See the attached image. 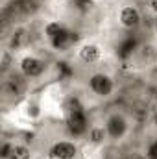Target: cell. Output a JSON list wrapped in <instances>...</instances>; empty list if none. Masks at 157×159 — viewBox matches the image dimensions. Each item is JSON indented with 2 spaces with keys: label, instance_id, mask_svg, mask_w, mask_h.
<instances>
[{
  "label": "cell",
  "instance_id": "6da1fadb",
  "mask_svg": "<svg viewBox=\"0 0 157 159\" xmlns=\"http://www.w3.org/2000/svg\"><path fill=\"white\" fill-rule=\"evenodd\" d=\"M15 70L24 80H28L30 83L41 81L43 78H46V74L50 70V61L43 54L28 48V50H22V52L17 54V67H15Z\"/></svg>",
  "mask_w": 157,
  "mask_h": 159
},
{
  "label": "cell",
  "instance_id": "7a4b0ae2",
  "mask_svg": "<svg viewBox=\"0 0 157 159\" xmlns=\"http://www.w3.org/2000/svg\"><path fill=\"white\" fill-rule=\"evenodd\" d=\"M85 89L98 100H111L118 93V80L105 69H92L85 78Z\"/></svg>",
  "mask_w": 157,
  "mask_h": 159
},
{
  "label": "cell",
  "instance_id": "3957f363",
  "mask_svg": "<svg viewBox=\"0 0 157 159\" xmlns=\"http://www.w3.org/2000/svg\"><path fill=\"white\" fill-rule=\"evenodd\" d=\"M102 122L105 126V131H107L111 146H120L131 135L133 120L128 115V111H124V109H109L102 117Z\"/></svg>",
  "mask_w": 157,
  "mask_h": 159
},
{
  "label": "cell",
  "instance_id": "277c9868",
  "mask_svg": "<svg viewBox=\"0 0 157 159\" xmlns=\"http://www.w3.org/2000/svg\"><path fill=\"white\" fill-rule=\"evenodd\" d=\"M72 56L79 65L87 69H100L102 63L107 59V48L96 39H81L72 46Z\"/></svg>",
  "mask_w": 157,
  "mask_h": 159
},
{
  "label": "cell",
  "instance_id": "5b68a950",
  "mask_svg": "<svg viewBox=\"0 0 157 159\" xmlns=\"http://www.w3.org/2000/svg\"><path fill=\"white\" fill-rule=\"evenodd\" d=\"M115 22L126 34H135L144 26V9L137 2H122L115 11Z\"/></svg>",
  "mask_w": 157,
  "mask_h": 159
},
{
  "label": "cell",
  "instance_id": "8992f818",
  "mask_svg": "<svg viewBox=\"0 0 157 159\" xmlns=\"http://www.w3.org/2000/svg\"><path fill=\"white\" fill-rule=\"evenodd\" d=\"M126 59L135 69L148 70V69L155 67L157 65V43L152 39H148V41H141V43L133 44L128 50Z\"/></svg>",
  "mask_w": 157,
  "mask_h": 159
},
{
  "label": "cell",
  "instance_id": "52a82bcc",
  "mask_svg": "<svg viewBox=\"0 0 157 159\" xmlns=\"http://www.w3.org/2000/svg\"><path fill=\"white\" fill-rule=\"evenodd\" d=\"M48 159H79L81 157V143L78 137H56L46 146Z\"/></svg>",
  "mask_w": 157,
  "mask_h": 159
},
{
  "label": "cell",
  "instance_id": "ba28073f",
  "mask_svg": "<svg viewBox=\"0 0 157 159\" xmlns=\"http://www.w3.org/2000/svg\"><path fill=\"white\" fill-rule=\"evenodd\" d=\"M39 0H9L4 6L6 20H13V24H26L39 11Z\"/></svg>",
  "mask_w": 157,
  "mask_h": 159
},
{
  "label": "cell",
  "instance_id": "9c48e42d",
  "mask_svg": "<svg viewBox=\"0 0 157 159\" xmlns=\"http://www.w3.org/2000/svg\"><path fill=\"white\" fill-rule=\"evenodd\" d=\"M2 98L6 102H13L19 104L26 98L28 91H30V81L24 80L17 70H13L7 76H2Z\"/></svg>",
  "mask_w": 157,
  "mask_h": 159
},
{
  "label": "cell",
  "instance_id": "30bf717a",
  "mask_svg": "<svg viewBox=\"0 0 157 159\" xmlns=\"http://www.w3.org/2000/svg\"><path fill=\"white\" fill-rule=\"evenodd\" d=\"M65 120L69 124V129H70V135L72 137H78V139H83L85 137L91 120L87 117V111L81 106L67 107V117H65Z\"/></svg>",
  "mask_w": 157,
  "mask_h": 159
},
{
  "label": "cell",
  "instance_id": "8fae6325",
  "mask_svg": "<svg viewBox=\"0 0 157 159\" xmlns=\"http://www.w3.org/2000/svg\"><path fill=\"white\" fill-rule=\"evenodd\" d=\"M85 143L94 148V150H102V148H107L111 146L109 144V137H107V131H105V126L102 119L100 120H91L89 128H87V133H85Z\"/></svg>",
  "mask_w": 157,
  "mask_h": 159
},
{
  "label": "cell",
  "instance_id": "7c38bea8",
  "mask_svg": "<svg viewBox=\"0 0 157 159\" xmlns=\"http://www.w3.org/2000/svg\"><path fill=\"white\" fill-rule=\"evenodd\" d=\"M9 159H35V150L26 141L13 139V148H11Z\"/></svg>",
  "mask_w": 157,
  "mask_h": 159
},
{
  "label": "cell",
  "instance_id": "4fadbf2b",
  "mask_svg": "<svg viewBox=\"0 0 157 159\" xmlns=\"http://www.w3.org/2000/svg\"><path fill=\"white\" fill-rule=\"evenodd\" d=\"M122 159H150L146 154V148H131L126 154H122Z\"/></svg>",
  "mask_w": 157,
  "mask_h": 159
},
{
  "label": "cell",
  "instance_id": "5bb4252c",
  "mask_svg": "<svg viewBox=\"0 0 157 159\" xmlns=\"http://www.w3.org/2000/svg\"><path fill=\"white\" fill-rule=\"evenodd\" d=\"M11 148H13V139H4L0 146V159H9Z\"/></svg>",
  "mask_w": 157,
  "mask_h": 159
},
{
  "label": "cell",
  "instance_id": "9a60e30c",
  "mask_svg": "<svg viewBox=\"0 0 157 159\" xmlns=\"http://www.w3.org/2000/svg\"><path fill=\"white\" fill-rule=\"evenodd\" d=\"M148 126H150V129L155 133V137H157V104L152 107V111L148 115Z\"/></svg>",
  "mask_w": 157,
  "mask_h": 159
},
{
  "label": "cell",
  "instance_id": "2e32d148",
  "mask_svg": "<svg viewBox=\"0 0 157 159\" xmlns=\"http://www.w3.org/2000/svg\"><path fill=\"white\" fill-rule=\"evenodd\" d=\"M146 154H148V157L150 159H157V137L148 143V146H146Z\"/></svg>",
  "mask_w": 157,
  "mask_h": 159
},
{
  "label": "cell",
  "instance_id": "e0dca14e",
  "mask_svg": "<svg viewBox=\"0 0 157 159\" xmlns=\"http://www.w3.org/2000/svg\"><path fill=\"white\" fill-rule=\"evenodd\" d=\"M148 7H150V11H152L154 15H157V0H150V6H148Z\"/></svg>",
  "mask_w": 157,
  "mask_h": 159
},
{
  "label": "cell",
  "instance_id": "ac0fdd59",
  "mask_svg": "<svg viewBox=\"0 0 157 159\" xmlns=\"http://www.w3.org/2000/svg\"><path fill=\"white\" fill-rule=\"evenodd\" d=\"M7 2H9V0H2V4H4V6H6V4H7Z\"/></svg>",
  "mask_w": 157,
  "mask_h": 159
}]
</instances>
